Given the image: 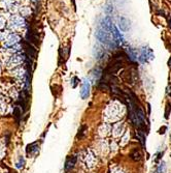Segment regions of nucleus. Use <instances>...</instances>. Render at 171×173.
<instances>
[{
    "instance_id": "1",
    "label": "nucleus",
    "mask_w": 171,
    "mask_h": 173,
    "mask_svg": "<svg viewBox=\"0 0 171 173\" xmlns=\"http://www.w3.org/2000/svg\"><path fill=\"white\" fill-rule=\"evenodd\" d=\"M96 36H97L98 41H100L102 44L106 45L108 47H111V48H115L117 46V42H115V37H113V32H110V31H107V30H105L104 28L100 27L99 29L97 30V32H96Z\"/></svg>"
},
{
    "instance_id": "2",
    "label": "nucleus",
    "mask_w": 171,
    "mask_h": 173,
    "mask_svg": "<svg viewBox=\"0 0 171 173\" xmlns=\"http://www.w3.org/2000/svg\"><path fill=\"white\" fill-rule=\"evenodd\" d=\"M153 59H154V53H153L152 49H149V47H143L140 50L139 55H138V60L141 63H147Z\"/></svg>"
},
{
    "instance_id": "3",
    "label": "nucleus",
    "mask_w": 171,
    "mask_h": 173,
    "mask_svg": "<svg viewBox=\"0 0 171 173\" xmlns=\"http://www.w3.org/2000/svg\"><path fill=\"white\" fill-rule=\"evenodd\" d=\"M24 60V56H23L21 53H18V54H15L14 56L10 58V60L8 61V67H18V65L21 63V62Z\"/></svg>"
},
{
    "instance_id": "4",
    "label": "nucleus",
    "mask_w": 171,
    "mask_h": 173,
    "mask_svg": "<svg viewBox=\"0 0 171 173\" xmlns=\"http://www.w3.org/2000/svg\"><path fill=\"white\" fill-rule=\"evenodd\" d=\"M119 28L122 31H128L130 29V21L128 20L127 18L121 17L119 19Z\"/></svg>"
},
{
    "instance_id": "5",
    "label": "nucleus",
    "mask_w": 171,
    "mask_h": 173,
    "mask_svg": "<svg viewBox=\"0 0 171 173\" xmlns=\"http://www.w3.org/2000/svg\"><path fill=\"white\" fill-rule=\"evenodd\" d=\"M90 94V83H89L88 80H83V87H81V95L83 100L87 99Z\"/></svg>"
},
{
    "instance_id": "6",
    "label": "nucleus",
    "mask_w": 171,
    "mask_h": 173,
    "mask_svg": "<svg viewBox=\"0 0 171 173\" xmlns=\"http://www.w3.org/2000/svg\"><path fill=\"white\" fill-rule=\"evenodd\" d=\"M20 41V37L18 36L17 34H12L10 35V36L7 37V40H6V42H5V47H14V46H16V45L19 43Z\"/></svg>"
},
{
    "instance_id": "7",
    "label": "nucleus",
    "mask_w": 171,
    "mask_h": 173,
    "mask_svg": "<svg viewBox=\"0 0 171 173\" xmlns=\"http://www.w3.org/2000/svg\"><path fill=\"white\" fill-rule=\"evenodd\" d=\"M94 55L96 56L97 59H102L103 57L105 56V50L103 49V47L99 46V45H96L94 47Z\"/></svg>"
},
{
    "instance_id": "8",
    "label": "nucleus",
    "mask_w": 171,
    "mask_h": 173,
    "mask_svg": "<svg viewBox=\"0 0 171 173\" xmlns=\"http://www.w3.org/2000/svg\"><path fill=\"white\" fill-rule=\"evenodd\" d=\"M76 160H77L76 156H72V157H70V158L67 159L66 163H65V171H69L73 168L74 165H75V163H76Z\"/></svg>"
},
{
    "instance_id": "9",
    "label": "nucleus",
    "mask_w": 171,
    "mask_h": 173,
    "mask_svg": "<svg viewBox=\"0 0 171 173\" xmlns=\"http://www.w3.org/2000/svg\"><path fill=\"white\" fill-rule=\"evenodd\" d=\"M25 24V20L22 17H14L12 19V25L14 27H21V26H24Z\"/></svg>"
},
{
    "instance_id": "10",
    "label": "nucleus",
    "mask_w": 171,
    "mask_h": 173,
    "mask_svg": "<svg viewBox=\"0 0 171 173\" xmlns=\"http://www.w3.org/2000/svg\"><path fill=\"white\" fill-rule=\"evenodd\" d=\"M127 53H128V58H130V60L135 61V60L138 59V54H137L136 50L132 49V48H128Z\"/></svg>"
},
{
    "instance_id": "11",
    "label": "nucleus",
    "mask_w": 171,
    "mask_h": 173,
    "mask_svg": "<svg viewBox=\"0 0 171 173\" xmlns=\"http://www.w3.org/2000/svg\"><path fill=\"white\" fill-rule=\"evenodd\" d=\"M130 158L132 159L133 161H140L141 160V153L137 148L133 149L132 152L130 153Z\"/></svg>"
},
{
    "instance_id": "12",
    "label": "nucleus",
    "mask_w": 171,
    "mask_h": 173,
    "mask_svg": "<svg viewBox=\"0 0 171 173\" xmlns=\"http://www.w3.org/2000/svg\"><path fill=\"white\" fill-rule=\"evenodd\" d=\"M12 73H14V76L17 77V78H18L19 80H23V79L25 78V72H24V69H21V67H19V69H15V71H14Z\"/></svg>"
},
{
    "instance_id": "13",
    "label": "nucleus",
    "mask_w": 171,
    "mask_h": 173,
    "mask_svg": "<svg viewBox=\"0 0 171 173\" xmlns=\"http://www.w3.org/2000/svg\"><path fill=\"white\" fill-rule=\"evenodd\" d=\"M24 47H25V49H26V51L29 53L30 57H32V58H36V51L33 49L32 46L27 45V44H24Z\"/></svg>"
},
{
    "instance_id": "14",
    "label": "nucleus",
    "mask_w": 171,
    "mask_h": 173,
    "mask_svg": "<svg viewBox=\"0 0 171 173\" xmlns=\"http://www.w3.org/2000/svg\"><path fill=\"white\" fill-rule=\"evenodd\" d=\"M136 137L139 139V141L141 142V145L142 146L145 145V141H144V139H145V136H144L143 131H141V130H138V132L136 133Z\"/></svg>"
},
{
    "instance_id": "15",
    "label": "nucleus",
    "mask_w": 171,
    "mask_h": 173,
    "mask_svg": "<svg viewBox=\"0 0 171 173\" xmlns=\"http://www.w3.org/2000/svg\"><path fill=\"white\" fill-rule=\"evenodd\" d=\"M88 130V128H87V126H85V124H83V126L79 128V130H78V134H77V138H79V139H81L83 136H85V134H86V131Z\"/></svg>"
},
{
    "instance_id": "16",
    "label": "nucleus",
    "mask_w": 171,
    "mask_h": 173,
    "mask_svg": "<svg viewBox=\"0 0 171 173\" xmlns=\"http://www.w3.org/2000/svg\"><path fill=\"white\" fill-rule=\"evenodd\" d=\"M14 115H15V117L17 118V120H19L20 115H21V111H20L19 107H16V109L14 110Z\"/></svg>"
},
{
    "instance_id": "17",
    "label": "nucleus",
    "mask_w": 171,
    "mask_h": 173,
    "mask_svg": "<svg viewBox=\"0 0 171 173\" xmlns=\"http://www.w3.org/2000/svg\"><path fill=\"white\" fill-rule=\"evenodd\" d=\"M17 167L18 168H23L24 167V159L20 158V161L17 163Z\"/></svg>"
},
{
    "instance_id": "18",
    "label": "nucleus",
    "mask_w": 171,
    "mask_h": 173,
    "mask_svg": "<svg viewBox=\"0 0 171 173\" xmlns=\"http://www.w3.org/2000/svg\"><path fill=\"white\" fill-rule=\"evenodd\" d=\"M171 110V105L170 104H167V107H166V112H165V117L166 118H168L169 117V111Z\"/></svg>"
},
{
    "instance_id": "19",
    "label": "nucleus",
    "mask_w": 171,
    "mask_h": 173,
    "mask_svg": "<svg viewBox=\"0 0 171 173\" xmlns=\"http://www.w3.org/2000/svg\"><path fill=\"white\" fill-rule=\"evenodd\" d=\"M167 95L171 97V84H169L168 88H167Z\"/></svg>"
},
{
    "instance_id": "20",
    "label": "nucleus",
    "mask_w": 171,
    "mask_h": 173,
    "mask_svg": "<svg viewBox=\"0 0 171 173\" xmlns=\"http://www.w3.org/2000/svg\"><path fill=\"white\" fill-rule=\"evenodd\" d=\"M72 81H73V85H72V86L75 87L76 85H77V81H78V79H77V78H76V77H74L73 79H72Z\"/></svg>"
},
{
    "instance_id": "21",
    "label": "nucleus",
    "mask_w": 171,
    "mask_h": 173,
    "mask_svg": "<svg viewBox=\"0 0 171 173\" xmlns=\"http://www.w3.org/2000/svg\"><path fill=\"white\" fill-rule=\"evenodd\" d=\"M3 102H2V100H0V112L1 111H3Z\"/></svg>"
},
{
    "instance_id": "22",
    "label": "nucleus",
    "mask_w": 171,
    "mask_h": 173,
    "mask_svg": "<svg viewBox=\"0 0 171 173\" xmlns=\"http://www.w3.org/2000/svg\"><path fill=\"white\" fill-rule=\"evenodd\" d=\"M168 65H169V67H171V57H170V59L168 60Z\"/></svg>"
}]
</instances>
